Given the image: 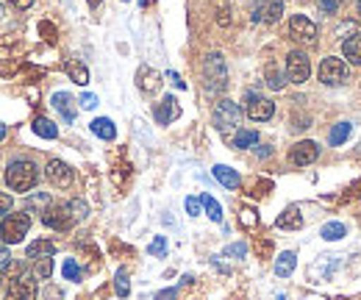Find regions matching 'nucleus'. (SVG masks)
<instances>
[{
    "label": "nucleus",
    "mask_w": 361,
    "mask_h": 300,
    "mask_svg": "<svg viewBox=\"0 0 361 300\" xmlns=\"http://www.w3.org/2000/svg\"><path fill=\"white\" fill-rule=\"evenodd\" d=\"M61 272H64V278H67V281H81V267H78L73 258H67V261H64Z\"/></svg>",
    "instance_id": "nucleus-31"
},
{
    "label": "nucleus",
    "mask_w": 361,
    "mask_h": 300,
    "mask_svg": "<svg viewBox=\"0 0 361 300\" xmlns=\"http://www.w3.org/2000/svg\"><path fill=\"white\" fill-rule=\"evenodd\" d=\"M159 84H161V81H159V73H156V70H150V67H142V70H139V89H142V92H156Z\"/></svg>",
    "instance_id": "nucleus-21"
},
{
    "label": "nucleus",
    "mask_w": 361,
    "mask_h": 300,
    "mask_svg": "<svg viewBox=\"0 0 361 300\" xmlns=\"http://www.w3.org/2000/svg\"><path fill=\"white\" fill-rule=\"evenodd\" d=\"M28 258H34V261H39V258H47L56 253V242L53 239H37V242H31L28 245Z\"/></svg>",
    "instance_id": "nucleus-17"
},
{
    "label": "nucleus",
    "mask_w": 361,
    "mask_h": 300,
    "mask_svg": "<svg viewBox=\"0 0 361 300\" xmlns=\"http://www.w3.org/2000/svg\"><path fill=\"white\" fill-rule=\"evenodd\" d=\"M239 120H242V109L233 103V100H220L217 106H214V128L217 131H231L239 126Z\"/></svg>",
    "instance_id": "nucleus-6"
},
{
    "label": "nucleus",
    "mask_w": 361,
    "mask_h": 300,
    "mask_svg": "<svg viewBox=\"0 0 361 300\" xmlns=\"http://www.w3.org/2000/svg\"><path fill=\"white\" fill-rule=\"evenodd\" d=\"M245 253H247V245H245V242H236V245H228L226 248V256L245 258Z\"/></svg>",
    "instance_id": "nucleus-38"
},
{
    "label": "nucleus",
    "mask_w": 361,
    "mask_h": 300,
    "mask_svg": "<svg viewBox=\"0 0 361 300\" xmlns=\"http://www.w3.org/2000/svg\"><path fill=\"white\" fill-rule=\"evenodd\" d=\"M203 81L209 92H223L228 86V67L223 53H209L203 61Z\"/></svg>",
    "instance_id": "nucleus-2"
},
{
    "label": "nucleus",
    "mask_w": 361,
    "mask_h": 300,
    "mask_svg": "<svg viewBox=\"0 0 361 300\" xmlns=\"http://www.w3.org/2000/svg\"><path fill=\"white\" fill-rule=\"evenodd\" d=\"M317 156H319V145L312 142V139H303V142L292 145V150H289V159H292V164H298V167L314 164Z\"/></svg>",
    "instance_id": "nucleus-10"
},
{
    "label": "nucleus",
    "mask_w": 361,
    "mask_h": 300,
    "mask_svg": "<svg viewBox=\"0 0 361 300\" xmlns=\"http://www.w3.org/2000/svg\"><path fill=\"white\" fill-rule=\"evenodd\" d=\"M278 300H286V298H283V295H281V298H278Z\"/></svg>",
    "instance_id": "nucleus-52"
},
{
    "label": "nucleus",
    "mask_w": 361,
    "mask_h": 300,
    "mask_svg": "<svg viewBox=\"0 0 361 300\" xmlns=\"http://www.w3.org/2000/svg\"><path fill=\"white\" fill-rule=\"evenodd\" d=\"M11 206H14V200H11V195H6V192H0V217L8 215L11 212Z\"/></svg>",
    "instance_id": "nucleus-40"
},
{
    "label": "nucleus",
    "mask_w": 361,
    "mask_h": 300,
    "mask_svg": "<svg viewBox=\"0 0 361 300\" xmlns=\"http://www.w3.org/2000/svg\"><path fill=\"white\" fill-rule=\"evenodd\" d=\"M319 81L325 86H342L350 81V73H348V64L342 61V59H336V56H328V59H322V64H319Z\"/></svg>",
    "instance_id": "nucleus-4"
},
{
    "label": "nucleus",
    "mask_w": 361,
    "mask_h": 300,
    "mask_svg": "<svg viewBox=\"0 0 361 300\" xmlns=\"http://www.w3.org/2000/svg\"><path fill=\"white\" fill-rule=\"evenodd\" d=\"M11 270V256L6 248H0V272H8Z\"/></svg>",
    "instance_id": "nucleus-41"
},
{
    "label": "nucleus",
    "mask_w": 361,
    "mask_h": 300,
    "mask_svg": "<svg viewBox=\"0 0 361 300\" xmlns=\"http://www.w3.org/2000/svg\"><path fill=\"white\" fill-rule=\"evenodd\" d=\"M70 212H73L75 222H81V220H87V215H90V206L84 200H70Z\"/></svg>",
    "instance_id": "nucleus-32"
},
{
    "label": "nucleus",
    "mask_w": 361,
    "mask_h": 300,
    "mask_svg": "<svg viewBox=\"0 0 361 300\" xmlns=\"http://www.w3.org/2000/svg\"><path fill=\"white\" fill-rule=\"evenodd\" d=\"M309 76H312V61H309V56H306L303 50H292V53L286 56V78H289L292 84H306Z\"/></svg>",
    "instance_id": "nucleus-5"
},
{
    "label": "nucleus",
    "mask_w": 361,
    "mask_h": 300,
    "mask_svg": "<svg viewBox=\"0 0 361 300\" xmlns=\"http://www.w3.org/2000/svg\"><path fill=\"white\" fill-rule=\"evenodd\" d=\"M114 289H117V295H120V298H128L131 284H128V272H126V270H120V272L114 275Z\"/></svg>",
    "instance_id": "nucleus-29"
},
{
    "label": "nucleus",
    "mask_w": 361,
    "mask_h": 300,
    "mask_svg": "<svg viewBox=\"0 0 361 300\" xmlns=\"http://www.w3.org/2000/svg\"><path fill=\"white\" fill-rule=\"evenodd\" d=\"M6 300H37V275L20 272V275L8 284Z\"/></svg>",
    "instance_id": "nucleus-7"
},
{
    "label": "nucleus",
    "mask_w": 361,
    "mask_h": 300,
    "mask_svg": "<svg viewBox=\"0 0 361 300\" xmlns=\"http://www.w3.org/2000/svg\"><path fill=\"white\" fill-rule=\"evenodd\" d=\"M359 11H361V0H359Z\"/></svg>",
    "instance_id": "nucleus-54"
},
{
    "label": "nucleus",
    "mask_w": 361,
    "mask_h": 300,
    "mask_svg": "<svg viewBox=\"0 0 361 300\" xmlns=\"http://www.w3.org/2000/svg\"><path fill=\"white\" fill-rule=\"evenodd\" d=\"M42 34H45L47 42H56V28H50L47 23H42Z\"/></svg>",
    "instance_id": "nucleus-45"
},
{
    "label": "nucleus",
    "mask_w": 361,
    "mask_h": 300,
    "mask_svg": "<svg viewBox=\"0 0 361 300\" xmlns=\"http://www.w3.org/2000/svg\"><path fill=\"white\" fill-rule=\"evenodd\" d=\"M259 142V133L256 131H236V136H233V148H253Z\"/></svg>",
    "instance_id": "nucleus-25"
},
{
    "label": "nucleus",
    "mask_w": 361,
    "mask_h": 300,
    "mask_svg": "<svg viewBox=\"0 0 361 300\" xmlns=\"http://www.w3.org/2000/svg\"><path fill=\"white\" fill-rule=\"evenodd\" d=\"M183 206H186V215L189 217H200V212H203V198H186Z\"/></svg>",
    "instance_id": "nucleus-35"
},
{
    "label": "nucleus",
    "mask_w": 361,
    "mask_h": 300,
    "mask_svg": "<svg viewBox=\"0 0 361 300\" xmlns=\"http://www.w3.org/2000/svg\"><path fill=\"white\" fill-rule=\"evenodd\" d=\"M3 136H6V126H3V123H0V139H3Z\"/></svg>",
    "instance_id": "nucleus-50"
},
{
    "label": "nucleus",
    "mask_w": 361,
    "mask_h": 300,
    "mask_svg": "<svg viewBox=\"0 0 361 300\" xmlns=\"http://www.w3.org/2000/svg\"><path fill=\"white\" fill-rule=\"evenodd\" d=\"M139 3H142V6H145V0H139Z\"/></svg>",
    "instance_id": "nucleus-53"
},
{
    "label": "nucleus",
    "mask_w": 361,
    "mask_h": 300,
    "mask_svg": "<svg viewBox=\"0 0 361 300\" xmlns=\"http://www.w3.org/2000/svg\"><path fill=\"white\" fill-rule=\"evenodd\" d=\"M317 6H319L325 14H334V11L342 6V0H317Z\"/></svg>",
    "instance_id": "nucleus-39"
},
{
    "label": "nucleus",
    "mask_w": 361,
    "mask_h": 300,
    "mask_svg": "<svg viewBox=\"0 0 361 300\" xmlns=\"http://www.w3.org/2000/svg\"><path fill=\"white\" fill-rule=\"evenodd\" d=\"M87 3H90L92 8H97V6H100V3H103V0H87Z\"/></svg>",
    "instance_id": "nucleus-49"
},
{
    "label": "nucleus",
    "mask_w": 361,
    "mask_h": 300,
    "mask_svg": "<svg viewBox=\"0 0 361 300\" xmlns=\"http://www.w3.org/2000/svg\"><path fill=\"white\" fill-rule=\"evenodd\" d=\"M42 222L53 231H67L75 220L70 212V203H50L45 212H42Z\"/></svg>",
    "instance_id": "nucleus-8"
},
{
    "label": "nucleus",
    "mask_w": 361,
    "mask_h": 300,
    "mask_svg": "<svg viewBox=\"0 0 361 300\" xmlns=\"http://www.w3.org/2000/svg\"><path fill=\"white\" fill-rule=\"evenodd\" d=\"M67 76H70L78 86L90 84V70H87L81 61H70V64H67Z\"/></svg>",
    "instance_id": "nucleus-22"
},
{
    "label": "nucleus",
    "mask_w": 361,
    "mask_h": 300,
    "mask_svg": "<svg viewBox=\"0 0 361 300\" xmlns=\"http://www.w3.org/2000/svg\"><path fill=\"white\" fill-rule=\"evenodd\" d=\"M245 114L250 120H256V123H264V120H270L272 114H275V103H272L270 97H262V95L250 92L245 97Z\"/></svg>",
    "instance_id": "nucleus-9"
},
{
    "label": "nucleus",
    "mask_w": 361,
    "mask_h": 300,
    "mask_svg": "<svg viewBox=\"0 0 361 300\" xmlns=\"http://www.w3.org/2000/svg\"><path fill=\"white\" fill-rule=\"evenodd\" d=\"M242 222H245L247 228H250V225H256V215H253L250 209H245V212H242Z\"/></svg>",
    "instance_id": "nucleus-44"
},
{
    "label": "nucleus",
    "mask_w": 361,
    "mask_h": 300,
    "mask_svg": "<svg viewBox=\"0 0 361 300\" xmlns=\"http://www.w3.org/2000/svg\"><path fill=\"white\" fill-rule=\"evenodd\" d=\"M289 34L300 42H314L317 40V25L306 17V14H295L289 20Z\"/></svg>",
    "instance_id": "nucleus-12"
},
{
    "label": "nucleus",
    "mask_w": 361,
    "mask_h": 300,
    "mask_svg": "<svg viewBox=\"0 0 361 300\" xmlns=\"http://www.w3.org/2000/svg\"><path fill=\"white\" fill-rule=\"evenodd\" d=\"M342 53H345V59H348L350 64H359L361 67V34L345 40V42H342Z\"/></svg>",
    "instance_id": "nucleus-20"
},
{
    "label": "nucleus",
    "mask_w": 361,
    "mask_h": 300,
    "mask_svg": "<svg viewBox=\"0 0 361 300\" xmlns=\"http://www.w3.org/2000/svg\"><path fill=\"white\" fill-rule=\"evenodd\" d=\"M176 298H178V289H161L156 295V300H176Z\"/></svg>",
    "instance_id": "nucleus-43"
},
{
    "label": "nucleus",
    "mask_w": 361,
    "mask_h": 300,
    "mask_svg": "<svg viewBox=\"0 0 361 300\" xmlns=\"http://www.w3.org/2000/svg\"><path fill=\"white\" fill-rule=\"evenodd\" d=\"M270 3L272 0H250V20H253V23H264Z\"/></svg>",
    "instance_id": "nucleus-27"
},
{
    "label": "nucleus",
    "mask_w": 361,
    "mask_h": 300,
    "mask_svg": "<svg viewBox=\"0 0 361 300\" xmlns=\"http://www.w3.org/2000/svg\"><path fill=\"white\" fill-rule=\"evenodd\" d=\"M11 6H17V8H31L34 6V0H8Z\"/></svg>",
    "instance_id": "nucleus-47"
},
{
    "label": "nucleus",
    "mask_w": 361,
    "mask_h": 300,
    "mask_svg": "<svg viewBox=\"0 0 361 300\" xmlns=\"http://www.w3.org/2000/svg\"><path fill=\"white\" fill-rule=\"evenodd\" d=\"M37 181H39V170H37V164L28 162V159H17V162H11L8 170H6V184H8V189H14V192H31V189L37 186Z\"/></svg>",
    "instance_id": "nucleus-1"
},
{
    "label": "nucleus",
    "mask_w": 361,
    "mask_h": 300,
    "mask_svg": "<svg viewBox=\"0 0 361 300\" xmlns=\"http://www.w3.org/2000/svg\"><path fill=\"white\" fill-rule=\"evenodd\" d=\"M214 178L226 186V189H239V184H242V178H239V172L226 167V164H214Z\"/></svg>",
    "instance_id": "nucleus-16"
},
{
    "label": "nucleus",
    "mask_w": 361,
    "mask_h": 300,
    "mask_svg": "<svg viewBox=\"0 0 361 300\" xmlns=\"http://www.w3.org/2000/svg\"><path fill=\"white\" fill-rule=\"evenodd\" d=\"M31 128H34V133H37V136H42V139H56V136H59V128H56V126H53L47 117L34 120V126H31Z\"/></svg>",
    "instance_id": "nucleus-24"
},
{
    "label": "nucleus",
    "mask_w": 361,
    "mask_h": 300,
    "mask_svg": "<svg viewBox=\"0 0 361 300\" xmlns=\"http://www.w3.org/2000/svg\"><path fill=\"white\" fill-rule=\"evenodd\" d=\"M0 17H3V3H0Z\"/></svg>",
    "instance_id": "nucleus-51"
},
{
    "label": "nucleus",
    "mask_w": 361,
    "mask_h": 300,
    "mask_svg": "<svg viewBox=\"0 0 361 300\" xmlns=\"http://www.w3.org/2000/svg\"><path fill=\"white\" fill-rule=\"evenodd\" d=\"M295 267H298V256L292 251H283L275 258V275H281V278H289L295 272Z\"/></svg>",
    "instance_id": "nucleus-18"
},
{
    "label": "nucleus",
    "mask_w": 361,
    "mask_h": 300,
    "mask_svg": "<svg viewBox=\"0 0 361 300\" xmlns=\"http://www.w3.org/2000/svg\"><path fill=\"white\" fill-rule=\"evenodd\" d=\"M92 133L100 136V139H106V142H111L117 136V128H114V123L109 117H97V120H92Z\"/></svg>",
    "instance_id": "nucleus-19"
},
{
    "label": "nucleus",
    "mask_w": 361,
    "mask_h": 300,
    "mask_svg": "<svg viewBox=\"0 0 361 300\" xmlns=\"http://www.w3.org/2000/svg\"><path fill=\"white\" fill-rule=\"evenodd\" d=\"M345 234H348V231H345L342 222H325V225L319 228V236L328 239V242H336V239H342Z\"/></svg>",
    "instance_id": "nucleus-23"
},
{
    "label": "nucleus",
    "mask_w": 361,
    "mask_h": 300,
    "mask_svg": "<svg viewBox=\"0 0 361 300\" xmlns=\"http://www.w3.org/2000/svg\"><path fill=\"white\" fill-rule=\"evenodd\" d=\"M275 225L283 228V231H298V228H303V215L298 212V206H289L283 215L275 220Z\"/></svg>",
    "instance_id": "nucleus-15"
},
{
    "label": "nucleus",
    "mask_w": 361,
    "mask_h": 300,
    "mask_svg": "<svg viewBox=\"0 0 361 300\" xmlns=\"http://www.w3.org/2000/svg\"><path fill=\"white\" fill-rule=\"evenodd\" d=\"M153 117H156V123L159 126H170V123H176L180 117V106L178 100L173 97V95H167L159 106H156V112H153Z\"/></svg>",
    "instance_id": "nucleus-13"
},
{
    "label": "nucleus",
    "mask_w": 361,
    "mask_h": 300,
    "mask_svg": "<svg viewBox=\"0 0 361 300\" xmlns=\"http://www.w3.org/2000/svg\"><path fill=\"white\" fill-rule=\"evenodd\" d=\"M170 78H173V84L178 86V89H183V86H186V84H183V81H180V76H178V73H170Z\"/></svg>",
    "instance_id": "nucleus-48"
},
{
    "label": "nucleus",
    "mask_w": 361,
    "mask_h": 300,
    "mask_svg": "<svg viewBox=\"0 0 361 300\" xmlns=\"http://www.w3.org/2000/svg\"><path fill=\"white\" fill-rule=\"evenodd\" d=\"M283 14V3H278V0H272L270 8H267V17H264V23H275L278 17Z\"/></svg>",
    "instance_id": "nucleus-37"
},
{
    "label": "nucleus",
    "mask_w": 361,
    "mask_h": 300,
    "mask_svg": "<svg viewBox=\"0 0 361 300\" xmlns=\"http://www.w3.org/2000/svg\"><path fill=\"white\" fill-rule=\"evenodd\" d=\"M50 103H53V109H56L67 123H73V120H75L78 106H75V97H73V95H67V92H56Z\"/></svg>",
    "instance_id": "nucleus-14"
},
{
    "label": "nucleus",
    "mask_w": 361,
    "mask_h": 300,
    "mask_svg": "<svg viewBox=\"0 0 361 300\" xmlns=\"http://www.w3.org/2000/svg\"><path fill=\"white\" fill-rule=\"evenodd\" d=\"M147 253H150V256H164V253H167V239H164V236H156V239L150 242Z\"/></svg>",
    "instance_id": "nucleus-36"
},
{
    "label": "nucleus",
    "mask_w": 361,
    "mask_h": 300,
    "mask_svg": "<svg viewBox=\"0 0 361 300\" xmlns=\"http://www.w3.org/2000/svg\"><path fill=\"white\" fill-rule=\"evenodd\" d=\"M203 209H206V215L209 220H214V222H223V206L212 198V195H203Z\"/></svg>",
    "instance_id": "nucleus-26"
},
{
    "label": "nucleus",
    "mask_w": 361,
    "mask_h": 300,
    "mask_svg": "<svg viewBox=\"0 0 361 300\" xmlns=\"http://www.w3.org/2000/svg\"><path fill=\"white\" fill-rule=\"evenodd\" d=\"M45 203H47V195H37V198L28 200V206H45Z\"/></svg>",
    "instance_id": "nucleus-46"
},
{
    "label": "nucleus",
    "mask_w": 361,
    "mask_h": 300,
    "mask_svg": "<svg viewBox=\"0 0 361 300\" xmlns=\"http://www.w3.org/2000/svg\"><path fill=\"white\" fill-rule=\"evenodd\" d=\"M350 131H353L350 123H336L334 131H331V145H342V142L350 136Z\"/></svg>",
    "instance_id": "nucleus-28"
},
{
    "label": "nucleus",
    "mask_w": 361,
    "mask_h": 300,
    "mask_svg": "<svg viewBox=\"0 0 361 300\" xmlns=\"http://www.w3.org/2000/svg\"><path fill=\"white\" fill-rule=\"evenodd\" d=\"M81 106H84V109H94V106H97V97L90 95V92H87V95H81Z\"/></svg>",
    "instance_id": "nucleus-42"
},
{
    "label": "nucleus",
    "mask_w": 361,
    "mask_h": 300,
    "mask_svg": "<svg viewBox=\"0 0 361 300\" xmlns=\"http://www.w3.org/2000/svg\"><path fill=\"white\" fill-rule=\"evenodd\" d=\"M267 84H270V89H283V84H286L275 64H267Z\"/></svg>",
    "instance_id": "nucleus-34"
},
{
    "label": "nucleus",
    "mask_w": 361,
    "mask_h": 300,
    "mask_svg": "<svg viewBox=\"0 0 361 300\" xmlns=\"http://www.w3.org/2000/svg\"><path fill=\"white\" fill-rule=\"evenodd\" d=\"M28 228H31V215L28 212H17V215L3 217V222H0V239L6 245H17V242H23V236L28 234Z\"/></svg>",
    "instance_id": "nucleus-3"
},
{
    "label": "nucleus",
    "mask_w": 361,
    "mask_h": 300,
    "mask_svg": "<svg viewBox=\"0 0 361 300\" xmlns=\"http://www.w3.org/2000/svg\"><path fill=\"white\" fill-rule=\"evenodd\" d=\"M34 275H37V278H50V275H53V256L39 258V261H37V270H34Z\"/></svg>",
    "instance_id": "nucleus-33"
},
{
    "label": "nucleus",
    "mask_w": 361,
    "mask_h": 300,
    "mask_svg": "<svg viewBox=\"0 0 361 300\" xmlns=\"http://www.w3.org/2000/svg\"><path fill=\"white\" fill-rule=\"evenodd\" d=\"M214 8H217V23L226 28L231 25V3L228 0H214Z\"/></svg>",
    "instance_id": "nucleus-30"
},
{
    "label": "nucleus",
    "mask_w": 361,
    "mask_h": 300,
    "mask_svg": "<svg viewBox=\"0 0 361 300\" xmlns=\"http://www.w3.org/2000/svg\"><path fill=\"white\" fill-rule=\"evenodd\" d=\"M45 175H47V181H50L53 186H59V189H67V186L73 184V178H75L73 167H70V164H64V162H59V159L47 162Z\"/></svg>",
    "instance_id": "nucleus-11"
}]
</instances>
